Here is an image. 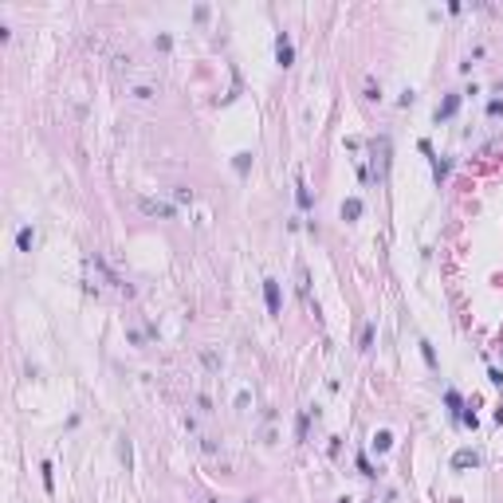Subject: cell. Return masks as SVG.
<instances>
[{"mask_svg": "<svg viewBox=\"0 0 503 503\" xmlns=\"http://www.w3.org/2000/svg\"><path fill=\"white\" fill-rule=\"evenodd\" d=\"M248 166H252V154H236V173H248Z\"/></svg>", "mask_w": 503, "mask_h": 503, "instance_id": "cell-16", "label": "cell"}, {"mask_svg": "<svg viewBox=\"0 0 503 503\" xmlns=\"http://www.w3.org/2000/svg\"><path fill=\"white\" fill-rule=\"evenodd\" d=\"M488 382H492V386H503V370H500V366L488 370Z\"/></svg>", "mask_w": 503, "mask_h": 503, "instance_id": "cell-21", "label": "cell"}, {"mask_svg": "<svg viewBox=\"0 0 503 503\" xmlns=\"http://www.w3.org/2000/svg\"><path fill=\"white\" fill-rule=\"evenodd\" d=\"M307 425H311V413H299V421H295V437L299 441H307Z\"/></svg>", "mask_w": 503, "mask_h": 503, "instance_id": "cell-13", "label": "cell"}, {"mask_svg": "<svg viewBox=\"0 0 503 503\" xmlns=\"http://www.w3.org/2000/svg\"><path fill=\"white\" fill-rule=\"evenodd\" d=\"M456 111H460V95H445V103L437 107V114H433V118H437V122H445V118H452Z\"/></svg>", "mask_w": 503, "mask_h": 503, "instance_id": "cell-4", "label": "cell"}, {"mask_svg": "<svg viewBox=\"0 0 503 503\" xmlns=\"http://www.w3.org/2000/svg\"><path fill=\"white\" fill-rule=\"evenodd\" d=\"M142 213L146 217H173V205H166V201H154V197H142Z\"/></svg>", "mask_w": 503, "mask_h": 503, "instance_id": "cell-3", "label": "cell"}, {"mask_svg": "<svg viewBox=\"0 0 503 503\" xmlns=\"http://www.w3.org/2000/svg\"><path fill=\"white\" fill-rule=\"evenodd\" d=\"M421 354H425V362L437 370V354H433V342H425V338H421Z\"/></svg>", "mask_w": 503, "mask_h": 503, "instance_id": "cell-15", "label": "cell"}, {"mask_svg": "<svg viewBox=\"0 0 503 503\" xmlns=\"http://www.w3.org/2000/svg\"><path fill=\"white\" fill-rule=\"evenodd\" d=\"M445 405L452 409V413H456V409H460V393H456V390H448V393H445Z\"/></svg>", "mask_w": 503, "mask_h": 503, "instance_id": "cell-17", "label": "cell"}, {"mask_svg": "<svg viewBox=\"0 0 503 503\" xmlns=\"http://www.w3.org/2000/svg\"><path fill=\"white\" fill-rule=\"evenodd\" d=\"M276 63H279V67H291V63H295V48H291V36H287V32L276 36Z\"/></svg>", "mask_w": 503, "mask_h": 503, "instance_id": "cell-2", "label": "cell"}, {"mask_svg": "<svg viewBox=\"0 0 503 503\" xmlns=\"http://www.w3.org/2000/svg\"><path fill=\"white\" fill-rule=\"evenodd\" d=\"M370 150H374L378 181H386V173H390V138H386V134H382V138H374V142H370Z\"/></svg>", "mask_w": 503, "mask_h": 503, "instance_id": "cell-1", "label": "cell"}, {"mask_svg": "<svg viewBox=\"0 0 503 503\" xmlns=\"http://www.w3.org/2000/svg\"><path fill=\"white\" fill-rule=\"evenodd\" d=\"M32 244H36V232H32V228H20V232H16V248H20V252H32Z\"/></svg>", "mask_w": 503, "mask_h": 503, "instance_id": "cell-8", "label": "cell"}, {"mask_svg": "<svg viewBox=\"0 0 503 503\" xmlns=\"http://www.w3.org/2000/svg\"><path fill=\"white\" fill-rule=\"evenodd\" d=\"M366 99L374 103V99H382V87H374V83H366Z\"/></svg>", "mask_w": 503, "mask_h": 503, "instance_id": "cell-22", "label": "cell"}, {"mask_svg": "<svg viewBox=\"0 0 503 503\" xmlns=\"http://www.w3.org/2000/svg\"><path fill=\"white\" fill-rule=\"evenodd\" d=\"M295 272H299V295H303V303H311V287H307V268L299 264Z\"/></svg>", "mask_w": 503, "mask_h": 503, "instance_id": "cell-11", "label": "cell"}, {"mask_svg": "<svg viewBox=\"0 0 503 503\" xmlns=\"http://www.w3.org/2000/svg\"><path fill=\"white\" fill-rule=\"evenodd\" d=\"M362 209H366V205H362V197H346V201H342V221H358V217H362Z\"/></svg>", "mask_w": 503, "mask_h": 503, "instance_id": "cell-6", "label": "cell"}, {"mask_svg": "<svg viewBox=\"0 0 503 503\" xmlns=\"http://www.w3.org/2000/svg\"><path fill=\"white\" fill-rule=\"evenodd\" d=\"M488 114H492V118H503V99H492V103H488Z\"/></svg>", "mask_w": 503, "mask_h": 503, "instance_id": "cell-19", "label": "cell"}, {"mask_svg": "<svg viewBox=\"0 0 503 503\" xmlns=\"http://www.w3.org/2000/svg\"><path fill=\"white\" fill-rule=\"evenodd\" d=\"M40 472H44V488L52 492V488H56V480H52V464H40Z\"/></svg>", "mask_w": 503, "mask_h": 503, "instance_id": "cell-18", "label": "cell"}, {"mask_svg": "<svg viewBox=\"0 0 503 503\" xmlns=\"http://www.w3.org/2000/svg\"><path fill=\"white\" fill-rule=\"evenodd\" d=\"M448 166H452V162H445V158H437V162H433V177H437V185L448 177Z\"/></svg>", "mask_w": 503, "mask_h": 503, "instance_id": "cell-12", "label": "cell"}, {"mask_svg": "<svg viewBox=\"0 0 503 503\" xmlns=\"http://www.w3.org/2000/svg\"><path fill=\"white\" fill-rule=\"evenodd\" d=\"M118 456H122V464H126V468L134 464V452H130V441H126V437H122V445H118Z\"/></svg>", "mask_w": 503, "mask_h": 503, "instance_id": "cell-14", "label": "cell"}, {"mask_svg": "<svg viewBox=\"0 0 503 503\" xmlns=\"http://www.w3.org/2000/svg\"><path fill=\"white\" fill-rule=\"evenodd\" d=\"M476 464H480V452H472V448H460L452 456V468H476Z\"/></svg>", "mask_w": 503, "mask_h": 503, "instance_id": "cell-7", "label": "cell"}, {"mask_svg": "<svg viewBox=\"0 0 503 503\" xmlns=\"http://www.w3.org/2000/svg\"><path fill=\"white\" fill-rule=\"evenodd\" d=\"M370 346H374V323L362 331V350H370Z\"/></svg>", "mask_w": 503, "mask_h": 503, "instance_id": "cell-20", "label": "cell"}, {"mask_svg": "<svg viewBox=\"0 0 503 503\" xmlns=\"http://www.w3.org/2000/svg\"><path fill=\"white\" fill-rule=\"evenodd\" d=\"M374 448H378V452H390L393 448V433L390 429H378V433H374Z\"/></svg>", "mask_w": 503, "mask_h": 503, "instance_id": "cell-9", "label": "cell"}, {"mask_svg": "<svg viewBox=\"0 0 503 503\" xmlns=\"http://www.w3.org/2000/svg\"><path fill=\"white\" fill-rule=\"evenodd\" d=\"M358 468H362V476H378V472L370 468V460H366V456H358Z\"/></svg>", "mask_w": 503, "mask_h": 503, "instance_id": "cell-23", "label": "cell"}, {"mask_svg": "<svg viewBox=\"0 0 503 503\" xmlns=\"http://www.w3.org/2000/svg\"><path fill=\"white\" fill-rule=\"evenodd\" d=\"M248 503H256V500H248Z\"/></svg>", "mask_w": 503, "mask_h": 503, "instance_id": "cell-24", "label": "cell"}, {"mask_svg": "<svg viewBox=\"0 0 503 503\" xmlns=\"http://www.w3.org/2000/svg\"><path fill=\"white\" fill-rule=\"evenodd\" d=\"M264 299H268V311L279 315V283L276 279H264Z\"/></svg>", "mask_w": 503, "mask_h": 503, "instance_id": "cell-5", "label": "cell"}, {"mask_svg": "<svg viewBox=\"0 0 503 503\" xmlns=\"http://www.w3.org/2000/svg\"><path fill=\"white\" fill-rule=\"evenodd\" d=\"M295 201H299V209H311V189H307L303 181L295 185Z\"/></svg>", "mask_w": 503, "mask_h": 503, "instance_id": "cell-10", "label": "cell"}]
</instances>
